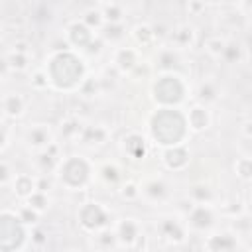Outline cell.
Masks as SVG:
<instances>
[{"instance_id": "15", "label": "cell", "mask_w": 252, "mask_h": 252, "mask_svg": "<svg viewBox=\"0 0 252 252\" xmlns=\"http://www.w3.org/2000/svg\"><path fill=\"white\" fill-rule=\"evenodd\" d=\"M238 169H240V173H242L244 177H250V175H252V161L242 159V161L238 163Z\"/></svg>"}, {"instance_id": "4", "label": "cell", "mask_w": 252, "mask_h": 252, "mask_svg": "<svg viewBox=\"0 0 252 252\" xmlns=\"http://www.w3.org/2000/svg\"><path fill=\"white\" fill-rule=\"evenodd\" d=\"M156 98L159 102H165V104H171V102H177L181 100L183 96V87L181 83L175 79V77H163L158 85H156Z\"/></svg>"}, {"instance_id": "2", "label": "cell", "mask_w": 252, "mask_h": 252, "mask_svg": "<svg viewBox=\"0 0 252 252\" xmlns=\"http://www.w3.org/2000/svg\"><path fill=\"white\" fill-rule=\"evenodd\" d=\"M81 61H77V57H73L71 53H59L51 61V79L57 87H73L81 79Z\"/></svg>"}, {"instance_id": "12", "label": "cell", "mask_w": 252, "mask_h": 252, "mask_svg": "<svg viewBox=\"0 0 252 252\" xmlns=\"http://www.w3.org/2000/svg\"><path fill=\"white\" fill-rule=\"evenodd\" d=\"M120 238H124V240L136 238V228H134L132 222H122L120 224Z\"/></svg>"}, {"instance_id": "6", "label": "cell", "mask_w": 252, "mask_h": 252, "mask_svg": "<svg viewBox=\"0 0 252 252\" xmlns=\"http://www.w3.org/2000/svg\"><path fill=\"white\" fill-rule=\"evenodd\" d=\"M81 222L87 226V228H98L104 224V213L100 207L96 205H87L83 211H81Z\"/></svg>"}, {"instance_id": "3", "label": "cell", "mask_w": 252, "mask_h": 252, "mask_svg": "<svg viewBox=\"0 0 252 252\" xmlns=\"http://www.w3.org/2000/svg\"><path fill=\"white\" fill-rule=\"evenodd\" d=\"M24 242V228L20 220L12 215H2L0 220V248L2 250H14Z\"/></svg>"}, {"instance_id": "8", "label": "cell", "mask_w": 252, "mask_h": 252, "mask_svg": "<svg viewBox=\"0 0 252 252\" xmlns=\"http://www.w3.org/2000/svg\"><path fill=\"white\" fill-rule=\"evenodd\" d=\"M236 246V242L230 238V236H215L211 242H209V248H213V250H217V248H220V250H230V248H234Z\"/></svg>"}, {"instance_id": "1", "label": "cell", "mask_w": 252, "mask_h": 252, "mask_svg": "<svg viewBox=\"0 0 252 252\" xmlns=\"http://www.w3.org/2000/svg\"><path fill=\"white\" fill-rule=\"evenodd\" d=\"M183 116L175 110H161L152 120V132L161 144H177L183 136Z\"/></svg>"}, {"instance_id": "14", "label": "cell", "mask_w": 252, "mask_h": 252, "mask_svg": "<svg viewBox=\"0 0 252 252\" xmlns=\"http://www.w3.org/2000/svg\"><path fill=\"white\" fill-rule=\"evenodd\" d=\"M30 189H32V181H30V179H26V177L18 179V193H20V195H26Z\"/></svg>"}, {"instance_id": "13", "label": "cell", "mask_w": 252, "mask_h": 252, "mask_svg": "<svg viewBox=\"0 0 252 252\" xmlns=\"http://www.w3.org/2000/svg\"><path fill=\"white\" fill-rule=\"evenodd\" d=\"M6 110H8L10 114H18V112H20V100H18L16 96H8V100H6Z\"/></svg>"}, {"instance_id": "5", "label": "cell", "mask_w": 252, "mask_h": 252, "mask_svg": "<svg viewBox=\"0 0 252 252\" xmlns=\"http://www.w3.org/2000/svg\"><path fill=\"white\" fill-rule=\"evenodd\" d=\"M87 163L83 159H71L65 163V169H63V179L69 183V185H81L85 179H87Z\"/></svg>"}, {"instance_id": "11", "label": "cell", "mask_w": 252, "mask_h": 252, "mask_svg": "<svg viewBox=\"0 0 252 252\" xmlns=\"http://www.w3.org/2000/svg\"><path fill=\"white\" fill-rule=\"evenodd\" d=\"M191 124L199 130V128H203L205 124H207V114L201 110V108H193V112H191Z\"/></svg>"}, {"instance_id": "10", "label": "cell", "mask_w": 252, "mask_h": 252, "mask_svg": "<svg viewBox=\"0 0 252 252\" xmlns=\"http://www.w3.org/2000/svg\"><path fill=\"white\" fill-rule=\"evenodd\" d=\"M71 37H73V41H75V43L83 45V43H87V41H89L91 33H89V32H87V28H83V26H73V28H71Z\"/></svg>"}, {"instance_id": "7", "label": "cell", "mask_w": 252, "mask_h": 252, "mask_svg": "<svg viewBox=\"0 0 252 252\" xmlns=\"http://www.w3.org/2000/svg\"><path fill=\"white\" fill-rule=\"evenodd\" d=\"M191 222H193L195 226H199V228L209 226V224H211V215H209V211H205L203 207L197 209V211L191 215Z\"/></svg>"}, {"instance_id": "9", "label": "cell", "mask_w": 252, "mask_h": 252, "mask_svg": "<svg viewBox=\"0 0 252 252\" xmlns=\"http://www.w3.org/2000/svg\"><path fill=\"white\" fill-rule=\"evenodd\" d=\"M165 159H167V163H169L171 167H181V165L187 161V158H185V152H181V150H173V152H167V154H165Z\"/></svg>"}]
</instances>
